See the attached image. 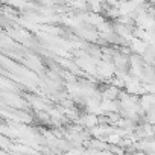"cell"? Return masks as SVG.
<instances>
[{
    "label": "cell",
    "mask_w": 155,
    "mask_h": 155,
    "mask_svg": "<svg viewBox=\"0 0 155 155\" xmlns=\"http://www.w3.org/2000/svg\"><path fill=\"white\" fill-rule=\"evenodd\" d=\"M134 46V50H137L138 53H143L144 50H146V46H144V43L143 41H138V40H134V43H132Z\"/></svg>",
    "instance_id": "obj_1"
}]
</instances>
